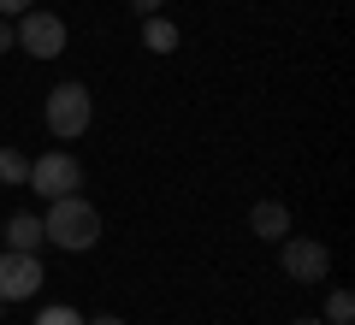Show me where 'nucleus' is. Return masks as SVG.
<instances>
[{
    "label": "nucleus",
    "mask_w": 355,
    "mask_h": 325,
    "mask_svg": "<svg viewBox=\"0 0 355 325\" xmlns=\"http://www.w3.org/2000/svg\"><path fill=\"white\" fill-rule=\"evenodd\" d=\"M42 284H48V272H42L36 254H24V249L0 254V301H24V296H36Z\"/></svg>",
    "instance_id": "6"
},
{
    "label": "nucleus",
    "mask_w": 355,
    "mask_h": 325,
    "mask_svg": "<svg viewBox=\"0 0 355 325\" xmlns=\"http://www.w3.org/2000/svg\"><path fill=\"white\" fill-rule=\"evenodd\" d=\"M0 237H6V249H24V254H36L42 243V219L36 213H12V219H6V225H0Z\"/></svg>",
    "instance_id": "7"
},
{
    "label": "nucleus",
    "mask_w": 355,
    "mask_h": 325,
    "mask_svg": "<svg viewBox=\"0 0 355 325\" xmlns=\"http://www.w3.org/2000/svg\"><path fill=\"white\" fill-rule=\"evenodd\" d=\"M12 48V24H6V18H0V53Z\"/></svg>",
    "instance_id": "15"
},
{
    "label": "nucleus",
    "mask_w": 355,
    "mask_h": 325,
    "mask_svg": "<svg viewBox=\"0 0 355 325\" xmlns=\"http://www.w3.org/2000/svg\"><path fill=\"white\" fill-rule=\"evenodd\" d=\"M279 266L296 284H320V278L331 272V249L314 243V237H279Z\"/></svg>",
    "instance_id": "5"
},
{
    "label": "nucleus",
    "mask_w": 355,
    "mask_h": 325,
    "mask_svg": "<svg viewBox=\"0 0 355 325\" xmlns=\"http://www.w3.org/2000/svg\"><path fill=\"white\" fill-rule=\"evenodd\" d=\"M160 6H166V0H130V12H137V18H154Z\"/></svg>",
    "instance_id": "14"
},
{
    "label": "nucleus",
    "mask_w": 355,
    "mask_h": 325,
    "mask_svg": "<svg viewBox=\"0 0 355 325\" xmlns=\"http://www.w3.org/2000/svg\"><path fill=\"white\" fill-rule=\"evenodd\" d=\"M249 225H254V237H291V207L284 201H254V213H249Z\"/></svg>",
    "instance_id": "8"
},
{
    "label": "nucleus",
    "mask_w": 355,
    "mask_h": 325,
    "mask_svg": "<svg viewBox=\"0 0 355 325\" xmlns=\"http://www.w3.org/2000/svg\"><path fill=\"white\" fill-rule=\"evenodd\" d=\"M0 313H6V301H0Z\"/></svg>",
    "instance_id": "18"
},
{
    "label": "nucleus",
    "mask_w": 355,
    "mask_h": 325,
    "mask_svg": "<svg viewBox=\"0 0 355 325\" xmlns=\"http://www.w3.org/2000/svg\"><path fill=\"white\" fill-rule=\"evenodd\" d=\"M142 48H148V53H172L178 48V24H172V18H160V12L142 18Z\"/></svg>",
    "instance_id": "9"
},
{
    "label": "nucleus",
    "mask_w": 355,
    "mask_h": 325,
    "mask_svg": "<svg viewBox=\"0 0 355 325\" xmlns=\"http://www.w3.org/2000/svg\"><path fill=\"white\" fill-rule=\"evenodd\" d=\"M42 237L60 243V249H71V254H83V249H95V243H101V213L89 207L83 195H60V201H48Z\"/></svg>",
    "instance_id": "1"
},
{
    "label": "nucleus",
    "mask_w": 355,
    "mask_h": 325,
    "mask_svg": "<svg viewBox=\"0 0 355 325\" xmlns=\"http://www.w3.org/2000/svg\"><path fill=\"white\" fill-rule=\"evenodd\" d=\"M296 325H326V319H296Z\"/></svg>",
    "instance_id": "17"
},
{
    "label": "nucleus",
    "mask_w": 355,
    "mask_h": 325,
    "mask_svg": "<svg viewBox=\"0 0 355 325\" xmlns=\"http://www.w3.org/2000/svg\"><path fill=\"white\" fill-rule=\"evenodd\" d=\"M36 325H83V313H77V308H42Z\"/></svg>",
    "instance_id": "12"
},
{
    "label": "nucleus",
    "mask_w": 355,
    "mask_h": 325,
    "mask_svg": "<svg viewBox=\"0 0 355 325\" xmlns=\"http://www.w3.org/2000/svg\"><path fill=\"white\" fill-rule=\"evenodd\" d=\"M24 184L36 189L42 201H60V195H77V189H83V166H77L65 148H53V154H36V160H30Z\"/></svg>",
    "instance_id": "3"
},
{
    "label": "nucleus",
    "mask_w": 355,
    "mask_h": 325,
    "mask_svg": "<svg viewBox=\"0 0 355 325\" xmlns=\"http://www.w3.org/2000/svg\"><path fill=\"white\" fill-rule=\"evenodd\" d=\"M12 42L24 53H36V60H60L65 53V18H53V12H18V30H12Z\"/></svg>",
    "instance_id": "4"
},
{
    "label": "nucleus",
    "mask_w": 355,
    "mask_h": 325,
    "mask_svg": "<svg viewBox=\"0 0 355 325\" xmlns=\"http://www.w3.org/2000/svg\"><path fill=\"white\" fill-rule=\"evenodd\" d=\"M355 319V296L349 290H331L326 296V325H349Z\"/></svg>",
    "instance_id": "10"
},
{
    "label": "nucleus",
    "mask_w": 355,
    "mask_h": 325,
    "mask_svg": "<svg viewBox=\"0 0 355 325\" xmlns=\"http://www.w3.org/2000/svg\"><path fill=\"white\" fill-rule=\"evenodd\" d=\"M30 177V160L18 148H0V184H24Z\"/></svg>",
    "instance_id": "11"
},
{
    "label": "nucleus",
    "mask_w": 355,
    "mask_h": 325,
    "mask_svg": "<svg viewBox=\"0 0 355 325\" xmlns=\"http://www.w3.org/2000/svg\"><path fill=\"white\" fill-rule=\"evenodd\" d=\"M42 118H48V130H53L60 142H71V137H83V130H89V118H95V100H89L83 83H60V89H48V107H42Z\"/></svg>",
    "instance_id": "2"
},
{
    "label": "nucleus",
    "mask_w": 355,
    "mask_h": 325,
    "mask_svg": "<svg viewBox=\"0 0 355 325\" xmlns=\"http://www.w3.org/2000/svg\"><path fill=\"white\" fill-rule=\"evenodd\" d=\"M89 325H125V319H119V313H101V319H89Z\"/></svg>",
    "instance_id": "16"
},
{
    "label": "nucleus",
    "mask_w": 355,
    "mask_h": 325,
    "mask_svg": "<svg viewBox=\"0 0 355 325\" xmlns=\"http://www.w3.org/2000/svg\"><path fill=\"white\" fill-rule=\"evenodd\" d=\"M36 0H0V18H18V12H30Z\"/></svg>",
    "instance_id": "13"
}]
</instances>
